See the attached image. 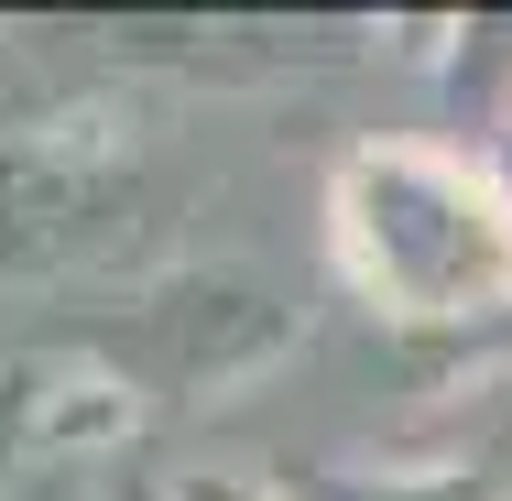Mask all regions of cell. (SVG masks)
<instances>
[{
	"label": "cell",
	"mask_w": 512,
	"mask_h": 501,
	"mask_svg": "<svg viewBox=\"0 0 512 501\" xmlns=\"http://www.w3.org/2000/svg\"><path fill=\"white\" fill-rule=\"evenodd\" d=\"M327 240L360 305L404 327H469L512 305V207L491 186V153L360 142L327 186Z\"/></svg>",
	"instance_id": "obj_1"
},
{
	"label": "cell",
	"mask_w": 512,
	"mask_h": 501,
	"mask_svg": "<svg viewBox=\"0 0 512 501\" xmlns=\"http://www.w3.org/2000/svg\"><path fill=\"white\" fill-rule=\"evenodd\" d=\"M273 338H284V316L251 295V284H229V273H186V284H153V295L99 338V382H109V393L142 382V393L175 403V393H207V382L251 371Z\"/></svg>",
	"instance_id": "obj_2"
},
{
	"label": "cell",
	"mask_w": 512,
	"mask_h": 501,
	"mask_svg": "<svg viewBox=\"0 0 512 501\" xmlns=\"http://www.w3.org/2000/svg\"><path fill=\"white\" fill-rule=\"evenodd\" d=\"M99 425H120V393L99 371L66 382L55 360H0V501L22 480H44V469H66Z\"/></svg>",
	"instance_id": "obj_3"
},
{
	"label": "cell",
	"mask_w": 512,
	"mask_h": 501,
	"mask_svg": "<svg viewBox=\"0 0 512 501\" xmlns=\"http://www.w3.org/2000/svg\"><path fill=\"white\" fill-rule=\"evenodd\" d=\"M436 469H469V480H491V491L512 501V371H491V382H469V393L436 414Z\"/></svg>",
	"instance_id": "obj_4"
},
{
	"label": "cell",
	"mask_w": 512,
	"mask_h": 501,
	"mask_svg": "<svg viewBox=\"0 0 512 501\" xmlns=\"http://www.w3.org/2000/svg\"><path fill=\"white\" fill-rule=\"evenodd\" d=\"M295 501H502L469 469H316Z\"/></svg>",
	"instance_id": "obj_5"
},
{
	"label": "cell",
	"mask_w": 512,
	"mask_h": 501,
	"mask_svg": "<svg viewBox=\"0 0 512 501\" xmlns=\"http://www.w3.org/2000/svg\"><path fill=\"white\" fill-rule=\"evenodd\" d=\"M175 501H295V491H262V480H229V469H186Z\"/></svg>",
	"instance_id": "obj_6"
},
{
	"label": "cell",
	"mask_w": 512,
	"mask_h": 501,
	"mask_svg": "<svg viewBox=\"0 0 512 501\" xmlns=\"http://www.w3.org/2000/svg\"><path fill=\"white\" fill-rule=\"evenodd\" d=\"M11 501H99V480H88V469L66 458V469H44V480H22Z\"/></svg>",
	"instance_id": "obj_7"
},
{
	"label": "cell",
	"mask_w": 512,
	"mask_h": 501,
	"mask_svg": "<svg viewBox=\"0 0 512 501\" xmlns=\"http://www.w3.org/2000/svg\"><path fill=\"white\" fill-rule=\"evenodd\" d=\"M99 501H175V480H131L120 469V480H99Z\"/></svg>",
	"instance_id": "obj_8"
},
{
	"label": "cell",
	"mask_w": 512,
	"mask_h": 501,
	"mask_svg": "<svg viewBox=\"0 0 512 501\" xmlns=\"http://www.w3.org/2000/svg\"><path fill=\"white\" fill-rule=\"evenodd\" d=\"M491 186H502V207H512V142H491Z\"/></svg>",
	"instance_id": "obj_9"
}]
</instances>
